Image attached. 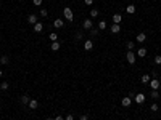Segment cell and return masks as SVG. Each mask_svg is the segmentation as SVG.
<instances>
[{
  "label": "cell",
  "instance_id": "6da1fadb",
  "mask_svg": "<svg viewBox=\"0 0 161 120\" xmlns=\"http://www.w3.org/2000/svg\"><path fill=\"white\" fill-rule=\"evenodd\" d=\"M63 16H64V19H66L68 22H73L74 21V15H73V10H71L69 7H66L63 10Z\"/></svg>",
  "mask_w": 161,
  "mask_h": 120
},
{
  "label": "cell",
  "instance_id": "7a4b0ae2",
  "mask_svg": "<svg viewBox=\"0 0 161 120\" xmlns=\"http://www.w3.org/2000/svg\"><path fill=\"white\" fill-rule=\"evenodd\" d=\"M82 27L86 29V31H90V29L93 27V22H92V18H87V19L82 21Z\"/></svg>",
  "mask_w": 161,
  "mask_h": 120
},
{
  "label": "cell",
  "instance_id": "3957f363",
  "mask_svg": "<svg viewBox=\"0 0 161 120\" xmlns=\"http://www.w3.org/2000/svg\"><path fill=\"white\" fill-rule=\"evenodd\" d=\"M134 101L137 104H144L145 103V94L144 93H137L135 96H134Z\"/></svg>",
  "mask_w": 161,
  "mask_h": 120
},
{
  "label": "cell",
  "instance_id": "277c9868",
  "mask_svg": "<svg viewBox=\"0 0 161 120\" xmlns=\"http://www.w3.org/2000/svg\"><path fill=\"white\" fill-rule=\"evenodd\" d=\"M159 87H161V83H159L158 79H151L150 80V88L151 90H159Z\"/></svg>",
  "mask_w": 161,
  "mask_h": 120
},
{
  "label": "cell",
  "instance_id": "5b68a950",
  "mask_svg": "<svg viewBox=\"0 0 161 120\" xmlns=\"http://www.w3.org/2000/svg\"><path fill=\"white\" fill-rule=\"evenodd\" d=\"M63 26H64V21L61 19V18H56V19L53 21V27L55 29H61Z\"/></svg>",
  "mask_w": 161,
  "mask_h": 120
},
{
  "label": "cell",
  "instance_id": "8992f818",
  "mask_svg": "<svg viewBox=\"0 0 161 120\" xmlns=\"http://www.w3.org/2000/svg\"><path fill=\"white\" fill-rule=\"evenodd\" d=\"M126 58H127V63L129 64H135V55H134V51H127Z\"/></svg>",
  "mask_w": 161,
  "mask_h": 120
},
{
  "label": "cell",
  "instance_id": "52a82bcc",
  "mask_svg": "<svg viewBox=\"0 0 161 120\" xmlns=\"http://www.w3.org/2000/svg\"><path fill=\"white\" fill-rule=\"evenodd\" d=\"M122 21V15L121 13H115L113 15V24H121Z\"/></svg>",
  "mask_w": 161,
  "mask_h": 120
},
{
  "label": "cell",
  "instance_id": "ba28073f",
  "mask_svg": "<svg viewBox=\"0 0 161 120\" xmlns=\"http://www.w3.org/2000/svg\"><path fill=\"white\" fill-rule=\"evenodd\" d=\"M110 31H111V34H119L121 32V24H111Z\"/></svg>",
  "mask_w": 161,
  "mask_h": 120
},
{
  "label": "cell",
  "instance_id": "9c48e42d",
  "mask_svg": "<svg viewBox=\"0 0 161 120\" xmlns=\"http://www.w3.org/2000/svg\"><path fill=\"white\" fill-rule=\"evenodd\" d=\"M130 103H132V98H129V96H126V98L121 99V106H122V107H129Z\"/></svg>",
  "mask_w": 161,
  "mask_h": 120
},
{
  "label": "cell",
  "instance_id": "30bf717a",
  "mask_svg": "<svg viewBox=\"0 0 161 120\" xmlns=\"http://www.w3.org/2000/svg\"><path fill=\"white\" fill-rule=\"evenodd\" d=\"M92 48H93V40H86L84 42V50L86 51H90Z\"/></svg>",
  "mask_w": 161,
  "mask_h": 120
},
{
  "label": "cell",
  "instance_id": "8fae6325",
  "mask_svg": "<svg viewBox=\"0 0 161 120\" xmlns=\"http://www.w3.org/2000/svg\"><path fill=\"white\" fill-rule=\"evenodd\" d=\"M29 109H32V111H35V109H37V107H39V101L37 99H31V101H29Z\"/></svg>",
  "mask_w": 161,
  "mask_h": 120
},
{
  "label": "cell",
  "instance_id": "7c38bea8",
  "mask_svg": "<svg viewBox=\"0 0 161 120\" xmlns=\"http://www.w3.org/2000/svg\"><path fill=\"white\" fill-rule=\"evenodd\" d=\"M42 31H44V24H42V22H35V24H34V32L40 34Z\"/></svg>",
  "mask_w": 161,
  "mask_h": 120
},
{
  "label": "cell",
  "instance_id": "4fadbf2b",
  "mask_svg": "<svg viewBox=\"0 0 161 120\" xmlns=\"http://www.w3.org/2000/svg\"><path fill=\"white\" fill-rule=\"evenodd\" d=\"M137 42H139V43H144V42L147 40V35H145V32H140V34H137Z\"/></svg>",
  "mask_w": 161,
  "mask_h": 120
},
{
  "label": "cell",
  "instance_id": "5bb4252c",
  "mask_svg": "<svg viewBox=\"0 0 161 120\" xmlns=\"http://www.w3.org/2000/svg\"><path fill=\"white\" fill-rule=\"evenodd\" d=\"M60 48H61V43H60V42H52V45H50L52 51H58Z\"/></svg>",
  "mask_w": 161,
  "mask_h": 120
},
{
  "label": "cell",
  "instance_id": "9a60e30c",
  "mask_svg": "<svg viewBox=\"0 0 161 120\" xmlns=\"http://www.w3.org/2000/svg\"><path fill=\"white\" fill-rule=\"evenodd\" d=\"M20 99H21V104H23V106H27V104H29V101H31V98H29L27 94H23Z\"/></svg>",
  "mask_w": 161,
  "mask_h": 120
},
{
  "label": "cell",
  "instance_id": "2e32d148",
  "mask_svg": "<svg viewBox=\"0 0 161 120\" xmlns=\"http://www.w3.org/2000/svg\"><path fill=\"white\" fill-rule=\"evenodd\" d=\"M27 22L34 26L35 22H39V21H37V16H35V15H29V16H27Z\"/></svg>",
  "mask_w": 161,
  "mask_h": 120
},
{
  "label": "cell",
  "instance_id": "e0dca14e",
  "mask_svg": "<svg viewBox=\"0 0 161 120\" xmlns=\"http://www.w3.org/2000/svg\"><path fill=\"white\" fill-rule=\"evenodd\" d=\"M142 83H145V85H147V83H150V80H151V75H148V74H144V75H142Z\"/></svg>",
  "mask_w": 161,
  "mask_h": 120
},
{
  "label": "cell",
  "instance_id": "ac0fdd59",
  "mask_svg": "<svg viewBox=\"0 0 161 120\" xmlns=\"http://www.w3.org/2000/svg\"><path fill=\"white\" fill-rule=\"evenodd\" d=\"M137 56L145 58L147 56V50H145V48H139V50H137Z\"/></svg>",
  "mask_w": 161,
  "mask_h": 120
},
{
  "label": "cell",
  "instance_id": "d6986e66",
  "mask_svg": "<svg viewBox=\"0 0 161 120\" xmlns=\"http://www.w3.org/2000/svg\"><path fill=\"white\" fill-rule=\"evenodd\" d=\"M126 13L134 15L135 13V7H134V5H127V7H126Z\"/></svg>",
  "mask_w": 161,
  "mask_h": 120
},
{
  "label": "cell",
  "instance_id": "ffe728a7",
  "mask_svg": "<svg viewBox=\"0 0 161 120\" xmlns=\"http://www.w3.org/2000/svg\"><path fill=\"white\" fill-rule=\"evenodd\" d=\"M98 29H100V31H105V29H106V21L105 19L98 21Z\"/></svg>",
  "mask_w": 161,
  "mask_h": 120
},
{
  "label": "cell",
  "instance_id": "44dd1931",
  "mask_svg": "<svg viewBox=\"0 0 161 120\" xmlns=\"http://www.w3.org/2000/svg\"><path fill=\"white\" fill-rule=\"evenodd\" d=\"M150 96H151L153 99H159V93H158V90H151V94H150Z\"/></svg>",
  "mask_w": 161,
  "mask_h": 120
},
{
  "label": "cell",
  "instance_id": "7402d4cb",
  "mask_svg": "<svg viewBox=\"0 0 161 120\" xmlns=\"http://www.w3.org/2000/svg\"><path fill=\"white\" fill-rule=\"evenodd\" d=\"M49 39H50L52 42H58V34H55V32H52V34L49 35Z\"/></svg>",
  "mask_w": 161,
  "mask_h": 120
},
{
  "label": "cell",
  "instance_id": "603a6c76",
  "mask_svg": "<svg viewBox=\"0 0 161 120\" xmlns=\"http://www.w3.org/2000/svg\"><path fill=\"white\" fill-rule=\"evenodd\" d=\"M0 88H2V91H7V90L10 88V83L8 82H3L2 85H0Z\"/></svg>",
  "mask_w": 161,
  "mask_h": 120
},
{
  "label": "cell",
  "instance_id": "cb8c5ba5",
  "mask_svg": "<svg viewBox=\"0 0 161 120\" xmlns=\"http://www.w3.org/2000/svg\"><path fill=\"white\" fill-rule=\"evenodd\" d=\"M0 63H2V64H8L10 63V58L8 56H2V58H0Z\"/></svg>",
  "mask_w": 161,
  "mask_h": 120
},
{
  "label": "cell",
  "instance_id": "d4e9b609",
  "mask_svg": "<svg viewBox=\"0 0 161 120\" xmlns=\"http://www.w3.org/2000/svg\"><path fill=\"white\" fill-rule=\"evenodd\" d=\"M153 61H155V64H156V66H161V55L155 56V59H153Z\"/></svg>",
  "mask_w": 161,
  "mask_h": 120
},
{
  "label": "cell",
  "instance_id": "484cf974",
  "mask_svg": "<svg viewBox=\"0 0 161 120\" xmlns=\"http://www.w3.org/2000/svg\"><path fill=\"white\" fill-rule=\"evenodd\" d=\"M97 16H98V10H95V8L90 10V18H97Z\"/></svg>",
  "mask_w": 161,
  "mask_h": 120
},
{
  "label": "cell",
  "instance_id": "4316f807",
  "mask_svg": "<svg viewBox=\"0 0 161 120\" xmlns=\"http://www.w3.org/2000/svg\"><path fill=\"white\" fill-rule=\"evenodd\" d=\"M127 48H129V51H134V48H135L134 42H127Z\"/></svg>",
  "mask_w": 161,
  "mask_h": 120
},
{
  "label": "cell",
  "instance_id": "83f0119b",
  "mask_svg": "<svg viewBox=\"0 0 161 120\" xmlns=\"http://www.w3.org/2000/svg\"><path fill=\"white\" fill-rule=\"evenodd\" d=\"M98 32H100V29H98V27H97V29H93V27L90 29V35H98Z\"/></svg>",
  "mask_w": 161,
  "mask_h": 120
},
{
  "label": "cell",
  "instance_id": "f1b7e54d",
  "mask_svg": "<svg viewBox=\"0 0 161 120\" xmlns=\"http://www.w3.org/2000/svg\"><path fill=\"white\" fill-rule=\"evenodd\" d=\"M40 16H42V18H47V16H49V11H47V10H40Z\"/></svg>",
  "mask_w": 161,
  "mask_h": 120
},
{
  "label": "cell",
  "instance_id": "f546056e",
  "mask_svg": "<svg viewBox=\"0 0 161 120\" xmlns=\"http://www.w3.org/2000/svg\"><path fill=\"white\" fill-rule=\"evenodd\" d=\"M74 39H76V40H82V39H84V35H82L81 32H77V34H76V37H74Z\"/></svg>",
  "mask_w": 161,
  "mask_h": 120
},
{
  "label": "cell",
  "instance_id": "4dcf8cb0",
  "mask_svg": "<svg viewBox=\"0 0 161 120\" xmlns=\"http://www.w3.org/2000/svg\"><path fill=\"white\" fill-rule=\"evenodd\" d=\"M32 3L35 7H40V5H42V0H32Z\"/></svg>",
  "mask_w": 161,
  "mask_h": 120
},
{
  "label": "cell",
  "instance_id": "1f68e13d",
  "mask_svg": "<svg viewBox=\"0 0 161 120\" xmlns=\"http://www.w3.org/2000/svg\"><path fill=\"white\" fill-rule=\"evenodd\" d=\"M150 109H151L153 112H158V104H151V106H150Z\"/></svg>",
  "mask_w": 161,
  "mask_h": 120
},
{
  "label": "cell",
  "instance_id": "d6a6232c",
  "mask_svg": "<svg viewBox=\"0 0 161 120\" xmlns=\"http://www.w3.org/2000/svg\"><path fill=\"white\" fill-rule=\"evenodd\" d=\"M64 120H74V115H73V114H68V115L64 117Z\"/></svg>",
  "mask_w": 161,
  "mask_h": 120
},
{
  "label": "cell",
  "instance_id": "836d02e7",
  "mask_svg": "<svg viewBox=\"0 0 161 120\" xmlns=\"http://www.w3.org/2000/svg\"><path fill=\"white\" fill-rule=\"evenodd\" d=\"M79 120H89V115H86V114H82V115L79 117Z\"/></svg>",
  "mask_w": 161,
  "mask_h": 120
},
{
  "label": "cell",
  "instance_id": "e575fe53",
  "mask_svg": "<svg viewBox=\"0 0 161 120\" xmlns=\"http://www.w3.org/2000/svg\"><path fill=\"white\" fill-rule=\"evenodd\" d=\"M53 120H64V117H63V115H56V117L53 118Z\"/></svg>",
  "mask_w": 161,
  "mask_h": 120
},
{
  "label": "cell",
  "instance_id": "d590c367",
  "mask_svg": "<svg viewBox=\"0 0 161 120\" xmlns=\"http://www.w3.org/2000/svg\"><path fill=\"white\" fill-rule=\"evenodd\" d=\"M84 3H86V5H92L93 0H84Z\"/></svg>",
  "mask_w": 161,
  "mask_h": 120
},
{
  "label": "cell",
  "instance_id": "8d00e7d4",
  "mask_svg": "<svg viewBox=\"0 0 161 120\" xmlns=\"http://www.w3.org/2000/svg\"><path fill=\"white\" fill-rule=\"evenodd\" d=\"M45 120H53V118H52V117H47V118H45Z\"/></svg>",
  "mask_w": 161,
  "mask_h": 120
},
{
  "label": "cell",
  "instance_id": "74e56055",
  "mask_svg": "<svg viewBox=\"0 0 161 120\" xmlns=\"http://www.w3.org/2000/svg\"><path fill=\"white\" fill-rule=\"evenodd\" d=\"M0 77H2V70H0Z\"/></svg>",
  "mask_w": 161,
  "mask_h": 120
},
{
  "label": "cell",
  "instance_id": "f35d334b",
  "mask_svg": "<svg viewBox=\"0 0 161 120\" xmlns=\"http://www.w3.org/2000/svg\"><path fill=\"white\" fill-rule=\"evenodd\" d=\"M0 91H2V88H0Z\"/></svg>",
  "mask_w": 161,
  "mask_h": 120
}]
</instances>
